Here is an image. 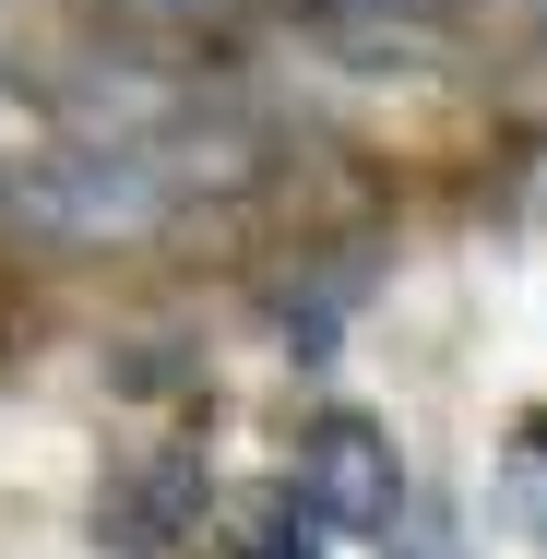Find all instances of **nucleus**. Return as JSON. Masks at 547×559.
Instances as JSON below:
<instances>
[{"label":"nucleus","instance_id":"obj_1","mask_svg":"<svg viewBox=\"0 0 547 559\" xmlns=\"http://www.w3.org/2000/svg\"><path fill=\"white\" fill-rule=\"evenodd\" d=\"M298 500H310L322 536H393V512H405V452H393V429L357 417V405L310 417V441H298Z\"/></svg>","mask_w":547,"mask_h":559},{"label":"nucleus","instance_id":"obj_2","mask_svg":"<svg viewBox=\"0 0 547 559\" xmlns=\"http://www.w3.org/2000/svg\"><path fill=\"white\" fill-rule=\"evenodd\" d=\"M203 524V452H155V464H131V476H108V500H96V536L131 559L179 548Z\"/></svg>","mask_w":547,"mask_h":559},{"label":"nucleus","instance_id":"obj_3","mask_svg":"<svg viewBox=\"0 0 547 559\" xmlns=\"http://www.w3.org/2000/svg\"><path fill=\"white\" fill-rule=\"evenodd\" d=\"M24 203L48 226H72V238H131V226L167 215V191H155V167H131V155H108V167H48V179H24Z\"/></svg>","mask_w":547,"mask_h":559},{"label":"nucleus","instance_id":"obj_4","mask_svg":"<svg viewBox=\"0 0 547 559\" xmlns=\"http://www.w3.org/2000/svg\"><path fill=\"white\" fill-rule=\"evenodd\" d=\"M226 559H322V524H310V500H298V488H262V500H238V524H226Z\"/></svg>","mask_w":547,"mask_h":559},{"label":"nucleus","instance_id":"obj_5","mask_svg":"<svg viewBox=\"0 0 547 559\" xmlns=\"http://www.w3.org/2000/svg\"><path fill=\"white\" fill-rule=\"evenodd\" d=\"M393 559H464V536H452V512H417V524L393 536Z\"/></svg>","mask_w":547,"mask_h":559}]
</instances>
